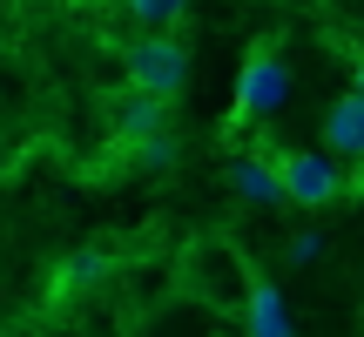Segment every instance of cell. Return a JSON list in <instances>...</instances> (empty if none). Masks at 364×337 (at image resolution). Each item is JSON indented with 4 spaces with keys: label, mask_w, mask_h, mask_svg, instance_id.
<instances>
[{
    "label": "cell",
    "mask_w": 364,
    "mask_h": 337,
    "mask_svg": "<svg viewBox=\"0 0 364 337\" xmlns=\"http://www.w3.org/2000/svg\"><path fill=\"white\" fill-rule=\"evenodd\" d=\"M189 41H176L169 27H142L135 41H122V81L142 95H162V102H182L189 95Z\"/></svg>",
    "instance_id": "7a4b0ae2"
},
{
    "label": "cell",
    "mask_w": 364,
    "mask_h": 337,
    "mask_svg": "<svg viewBox=\"0 0 364 337\" xmlns=\"http://www.w3.org/2000/svg\"><path fill=\"white\" fill-rule=\"evenodd\" d=\"M324 149L344 156V162H364V95L358 88H344L338 102L324 108Z\"/></svg>",
    "instance_id": "52a82bcc"
},
{
    "label": "cell",
    "mask_w": 364,
    "mask_h": 337,
    "mask_svg": "<svg viewBox=\"0 0 364 337\" xmlns=\"http://www.w3.org/2000/svg\"><path fill=\"white\" fill-rule=\"evenodd\" d=\"M284 102H290V54H284V34H257V41L243 48V68H236V95H230L223 129H230V135L263 129Z\"/></svg>",
    "instance_id": "6da1fadb"
},
{
    "label": "cell",
    "mask_w": 364,
    "mask_h": 337,
    "mask_svg": "<svg viewBox=\"0 0 364 337\" xmlns=\"http://www.w3.org/2000/svg\"><path fill=\"white\" fill-rule=\"evenodd\" d=\"M344 68H351V88L364 95V41H344Z\"/></svg>",
    "instance_id": "30bf717a"
},
{
    "label": "cell",
    "mask_w": 364,
    "mask_h": 337,
    "mask_svg": "<svg viewBox=\"0 0 364 337\" xmlns=\"http://www.w3.org/2000/svg\"><path fill=\"white\" fill-rule=\"evenodd\" d=\"M0 168H7V142H0Z\"/></svg>",
    "instance_id": "8fae6325"
},
{
    "label": "cell",
    "mask_w": 364,
    "mask_h": 337,
    "mask_svg": "<svg viewBox=\"0 0 364 337\" xmlns=\"http://www.w3.org/2000/svg\"><path fill=\"white\" fill-rule=\"evenodd\" d=\"M122 14H129L135 27H176L182 14H189V0H115Z\"/></svg>",
    "instance_id": "9c48e42d"
},
{
    "label": "cell",
    "mask_w": 364,
    "mask_h": 337,
    "mask_svg": "<svg viewBox=\"0 0 364 337\" xmlns=\"http://www.w3.org/2000/svg\"><path fill=\"white\" fill-rule=\"evenodd\" d=\"M0 337H21V331H0Z\"/></svg>",
    "instance_id": "7c38bea8"
},
{
    "label": "cell",
    "mask_w": 364,
    "mask_h": 337,
    "mask_svg": "<svg viewBox=\"0 0 364 337\" xmlns=\"http://www.w3.org/2000/svg\"><path fill=\"white\" fill-rule=\"evenodd\" d=\"M243 337H297L290 311H284V290L270 277H257L250 263H243Z\"/></svg>",
    "instance_id": "8992f818"
},
{
    "label": "cell",
    "mask_w": 364,
    "mask_h": 337,
    "mask_svg": "<svg viewBox=\"0 0 364 337\" xmlns=\"http://www.w3.org/2000/svg\"><path fill=\"white\" fill-rule=\"evenodd\" d=\"M263 156H270L277 182H284V203H297V209H331L344 189H351L331 149L317 156V149H284V142H263Z\"/></svg>",
    "instance_id": "3957f363"
},
{
    "label": "cell",
    "mask_w": 364,
    "mask_h": 337,
    "mask_svg": "<svg viewBox=\"0 0 364 337\" xmlns=\"http://www.w3.org/2000/svg\"><path fill=\"white\" fill-rule=\"evenodd\" d=\"M169 108L176 102H162V95H142V88H129L122 81V95L108 102V142L115 149H149V142H162L169 135Z\"/></svg>",
    "instance_id": "277c9868"
},
{
    "label": "cell",
    "mask_w": 364,
    "mask_h": 337,
    "mask_svg": "<svg viewBox=\"0 0 364 337\" xmlns=\"http://www.w3.org/2000/svg\"><path fill=\"white\" fill-rule=\"evenodd\" d=\"M230 182H236V196H243V203H263V209H277L284 203V182H277V168H270V156H236L230 162Z\"/></svg>",
    "instance_id": "ba28073f"
},
{
    "label": "cell",
    "mask_w": 364,
    "mask_h": 337,
    "mask_svg": "<svg viewBox=\"0 0 364 337\" xmlns=\"http://www.w3.org/2000/svg\"><path fill=\"white\" fill-rule=\"evenodd\" d=\"M115 277V257L108 250H75L48 270V304H75V297H95V290Z\"/></svg>",
    "instance_id": "5b68a950"
}]
</instances>
